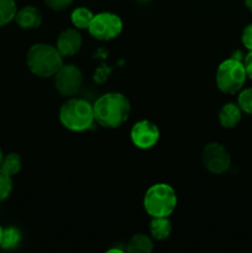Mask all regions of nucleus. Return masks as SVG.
Wrapping results in <instances>:
<instances>
[{
    "label": "nucleus",
    "mask_w": 252,
    "mask_h": 253,
    "mask_svg": "<svg viewBox=\"0 0 252 253\" xmlns=\"http://www.w3.org/2000/svg\"><path fill=\"white\" fill-rule=\"evenodd\" d=\"M94 120L106 128H116L128 119L131 105L128 99L118 91L105 93L93 104Z\"/></svg>",
    "instance_id": "f257e3e1"
},
{
    "label": "nucleus",
    "mask_w": 252,
    "mask_h": 253,
    "mask_svg": "<svg viewBox=\"0 0 252 253\" xmlns=\"http://www.w3.org/2000/svg\"><path fill=\"white\" fill-rule=\"evenodd\" d=\"M26 64L31 73L41 78H49L63 66V56L56 46L48 43H36L26 54Z\"/></svg>",
    "instance_id": "f03ea898"
},
{
    "label": "nucleus",
    "mask_w": 252,
    "mask_h": 253,
    "mask_svg": "<svg viewBox=\"0 0 252 253\" xmlns=\"http://www.w3.org/2000/svg\"><path fill=\"white\" fill-rule=\"evenodd\" d=\"M59 121L67 130L73 132L88 130L95 121L93 104L84 99H68L59 109Z\"/></svg>",
    "instance_id": "7ed1b4c3"
},
{
    "label": "nucleus",
    "mask_w": 252,
    "mask_h": 253,
    "mask_svg": "<svg viewBox=\"0 0 252 253\" xmlns=\"http://www.w3.org/2000/svg\"><path fill=\"white\" fill-rule=\"evenodd\" d=\"M175 190L166 183L151 185L143 197V208L152 217H168L177 207Z\"/></svg>",
    "instance_id": "20e7f679"
},
{
    "label": "nucleus",
    "mask_w": 252,
    "mask_h": 253,
    "mask_svg": "<svg viewBox=\"0 0 252 253\" xmlns=\"http://www.w3.org/2000/svg\"><path fill=\"white\" fill-rule=\"evenodd\" d=\"M247 78L244 61L231 57L219 64L216 69V85L220 91L225 94H235L244 86Z\"/></svg>",
    "instance_id": "39448f33"
},
{
    "label": "nucleus",
    "mask_w": 252,
    "mask_h": 253,
    "mask_svg": "<svg viewBox=\"0 0 252 253\" xmlns=\"http://www.w3.org/2000/svg\"><path fill=\"white\" fill-rule=\"evenodd\" d=\"M123 20L114 12L103 11L94 15L88 31L99 41H110L116 39L123 31Z\"/></svg>",
    "instance_id": "423d86ee"
},
{
    "label": "nucleus",
    "mask_w": 252,
    "mask_h": 253,
    "mask_svg": "<svg viewBox=\"0 0 252 253\" xmlns=\"http://www.w3.org/2000/svg\"><path fill=\"white\" fill-rule=\"evenodd\" d=\"M54 88L61 95L73 96L82 88L83 73L76 64H63L53 76Z\"/></svg>",
    "instance_id": "0eeeda50"
},
{
    "label": "nucleus",
    "mask_w": 252,
    "mask_h": 253,
    "mask_svg": "<svg viewBox=\"0 0 252 253\" xmlns=\"http://www.w3.org/2000/svg\"><path fill=\"white\" fill-rule=\"evenodd\" d=\"M202 162L212 174H222L231 166V156L221 143L210 142L203 148Z\"/></svg>",
    "instance_id": "6e6552de"
},
{
    "label": "nucleus",
    "mask_w": 252,
    "mask_h": 253,
    "mask_svg": "<svg viewBox=\"0 0 252 253\" xmlns=\"http://www.w3.org/2000/svg\"><path fill=\"white\" fill-rule=\"evenodd\" d=\"M130 137L137 148L150 150L160 140V128L152 121L140 120L131 128Z\"/></svg>",
    "instance_id": "1a4fd4ad"
},
{
    "label": "nucleus",
    "mask_w": 252,
    "mask_h": 253,
    "mask_svg": "<svg viewBox=\"0 0 252 253\" xmlns=\"http://www.w3.org/2000/svg\"><path fill=\"white\" fill-rule=\"evenodd\" d=\"M83 40L78 29H66L58 35L56 47L63 57H72L81 49Z\"/></svg>",
    "instance_id": "9d476101"
},
{
    "label": "nucleus",
    "mask_w": 252,
    "mask_h": 253,
    "mask_svg": "<svg viewBox=\"0 0 252 253\" xmlns=\"http://www.w3.org/2000/svg\"><path fill=\"white\" fill-rule=\"evenodd\" d=\"M15 21L21 29H37L42 24V14L37 7L25 6L17 10L16 15H15Z\"/></svg>",
    "instance_id": "9b49d317"
},
{
    "label": "nucleus",
    "mask_w": 252,
    "mask_h": 253,
    "mask_svg": "<svg viewBox=\"0 0 252 253\" xmlns=\"http://www.w3.org/2000/svg\"><path fill=\"white\" fill-rule=\"evenodd\" d=\"M242 110L239 104L226 103L219 111V123L225 128H234L241 121Z\"/></svg>",
    "instance_id": "f8f14e48"
},
{
    "label": "nucleus",
    "mask_w": 252,
    "mask_h": 253,
    "mask_svg": "<svg viewBox=\"0 0 252 253\" xmlns=\"http://www.w3.org/2000/svg\"><path fill=\"white\" fill-rule=\"evenodd\" d=\"M150 231L153 239L158 241L168 239L172 232V224L168 217H152L150 224Z\"/></svg>",
    "instance_id": "ddd939ff"
},
{
    "label": "nucleus",
    "mask_w": 252,
    "mask_h": 253,
    "mask_svg": "<svg viewBox=\"0 0 252 253\" xmlns=\"http://www.w3.org/2000/svg\"><path fill=\"white\" fill-rule=\"evenodd\" d=\"M126 251L128 253H151L153 251V242L146 235L136 234L127 242Z\"/></svg>",
    "instance_id": "4468645a"
},
{
    "label": "nucleus",
    "mask_w": 252,
    "mask_h": 253,
    "mask_svg": "<svg viewBox=\"0 0 252 253\" xmlns=\"http://www.w3.org/2000/svg\"><path fill=\"white\" fill-rule=\"evenodd\" d=\"M94 14L91 10L88 7L79 6L72 11L71 14V21L72 24L76 26V29H86L88 30L89 25H90L91 20H93Z\"/></svg>",
    "instance_id": "2eb2a0df"
},
{
    "label": "nucleus",
    "mask_w": 252,
    "mask_h": 253,
    "mask_svg": "<svg viewBox=\"0 0 252 253\" xmlns=\"http://www.w3.org/2000/svg\"><path fill=\"white\" fill-rule=\"evenodd\" d=\"M21 167H22L21 157H20L19 153H15V152H11L9 153V155L4 156V160H2L1 166H0V168L4 169L5 172H6L7 174L11 175V177L12 175L17 174V173L21 170Z\"/></svg>",
    "instance_id": "dca6fc26"
},
{
    "label": "nucleus",
    "mask_w": 252,
    "mask_h": 253,
    "mask_svg": "<svg viewBox=\"0 0 252 253\" xmlns=\"http://www.w3.org/2000/svg\"><path fill=\"white\" fill-rule=\"evenodd\" d=\"M16 12L17 7L14 0H0V27L11 22Z\"/></svg>",
    "instance_id": "f3484780"
},
{
    "label": "nucleus",
    "mask_w": 252,
    "mask_h": 253,
    "mask_svg": "<svg viewBox=\"0 0 252 253\" xmlns=\"http://www.w3.org/2000/svg\"><path fill=\"white\" fill-rule=\"evenodd\" d=\"M20 240H21V234H20V231L16 227H6V229H4V232H2V240L0 247L4 250L15 249L19 245Z\"/></svg>",
    "instance_id": "a211bd4d"
},
{
    "label": "nucleus",
    "mask_w": 252,
    "mask_h": 253,
    "mask_svg": "<svg viewBox=\"0 0 252 253\" xmlns=\"http://www.w3.org/2000/svg\"><path fill=\"white\" fill-rule=\"evenodd\" d=\"M12 192V177L0 168V202H4Z\"/></svg>",
    "instance_id": "6ab92c4d"
},
{
    "label": "nucleus",
    "mask_w": 252,
    "mask_h": 253,
    "mask_svg": "<svg viewBox=\"0 0 252 253\" xmlns=\"http://www.w3.org/2000/svg\"><path fill=\"white\" fill-rule=\"evenodd\" d=\"M237 104L241 108L242 113L252 115V88L244 89L237 98Z\"/></svg>",
    "instance_id": "aec40b11"
},
{
    "label": "nucleus",
    "mask_w": 252,
    "mask_h": 253,
    "mask_svg": "<svg viewBox=\"0 0 252 253\" xmlns=\"http://www.w3.org/2000/svg\"><path fill=\"white\" fill-rule=\"evenodd\" d=\"M43 1L49 9L54 10V11H63L72 6L74 0H43Z\"/></svg>",
    "instance_id": "412c9836"
},
{
    "label": "nucleus",
    "mask_w": 252,
    "mask_h": 253,
    "mask_svg": "<svg viewBox=\"0 0 252 253\" xmlns=\"http://www.w3.org/2000/svg\"><path fill=\"white\" fill-rule=\"evenodd\" d=\"M241 42L249 51H252V22L246 25L245 29L242 30Z\"/></svg>",
    "instance_id": "4be33fe9"
},
{
    "label": "nucleus",
    "mask_w": 252,
    "mask_h": 253,
    "mask_svg": "<svg viewBox=\"0 0 252 253\" xmlns=\"http://www.w3.org/2000/svg\"><path fill=\"white\" fill-rule=\"evenodd\" d=\"M244 66H245V69H246L247 77H249L250 79H252V51H250L249 53L245 56Z\"/></svg>",
    "instance_id": "5701e85b"
},
{
    "label": "nucleus",
    "mask_w": 252,
    "mask_h": 253,
    "mask_svg": "<svg viewBox=\"0 0 252 253\" xmlns=\"http://www.w3.org/2000/svg\"><path fill=\"white\" fill-rule=\"evenodd\" d=\"M245 5H246L247 9L252 12V0H245Z\"/></svg>",
    "instance_id": "b1692460"
},
{
    "label": "nucleus",
    "mask_w": 252,
    "mask_h": 253,
    "mask_svg": "<svg viewBox=\"0 0 252 253\" xmlns=\"http://www.w3.org/2000/svg\"><path fill=\"white\" fill-rule=\"evenodd\" d=\"M2 160H4V153H2V150H1V148H0V166H1Z\"/></svg>",
    "instance_id": "393cba45"
},
{
    "label": "nucleus",
    "mask_w": 252,
    "mask_h": 253,
    "mask_svg": "<svg viewBox=\"0 0 252 253\" xmlns=\"http://www.w3.org/2000/svg\"><path fill=\"white\" fill-rule=\"evenodd\" d=\"M2 232H4V229L0 226V245H1V240H2Z\"/></svg>",
    "instance_id": "a878e982"
}]
</instances>
